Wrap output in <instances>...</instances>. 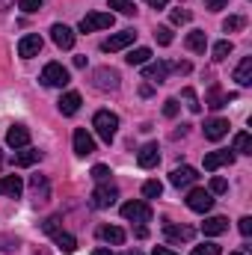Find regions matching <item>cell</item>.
I'll list each match as a JSON object with an SVG mask.
<instances>
[{"label":"cell","mask_w":252,"mask_h":255,"mask_svg":"<svg viewBox=\"0 0 252 255\" xmlns=\"http://www.w3.org/2000/svg\"><path fill=\"white\" fill-rule=\"evenodd\" d=\"M247 27V18L244 15H229L226 21H223V30L226 33H238V30H244Z\"/></svg>","instance_id":"31"},{"label":"cell","mask_w":252,"mask_h":255,"mask_svg":"<svg viewBox=\"0 0 252 255\" xmlns=\"http://www.w3.org/2000/svg\"><path fill=\"white\" fill-rule=\"evenodd\" d=\"M187 48L193 51V54H205V48H208V36H205L202 30L187 33Z\"/></svg>","instance_id":"27"},{"label":"cell","mask_w":252,"mask_h":255,"mask_svg":"<svg viewBox=\"0 0 252 255\" xmlns=\"http://www.w3.org/2000/svg\"><path fill=\"white\" fill-rule=\"evenodd\" d=\"M113 21H116L113 12H89V15H83V21H80V33L107 30V27H113Z\"/></svg>","instance_id":"4"},{"label":"cell","mask_w":252,"mask_h":255,"mask_svg":"<svg viewBox=\"0 0 252 255\" xmlns=\"http://www.w3.org/2000/svg\"><path fill=\"white\" fill-rule=\"evenodd\" d=\"M169 21H172V24H187L190 12L187 9H172V12H169Z\"/></svg>","instance_id":"40"},{"label":"cell","mask_w":252,"mask_h":255,"mask_svg":"<svg viewBox=\"0 0 252 255\" xmlns=\"http://www.w3.org/2000/svg\"><path fill=\"white\" fill-rule=\"evenodd\" d=\"M51 39H54V45L63 48V51L74 48V30L65 27V24H54V27H51Z\"/></svg>","instance_id":"15"},{"label":"cell","mask_w":252,"mask_h":255,"mask_svg":"<svg viewBox=\"0 0 252 255\" xmlns=\"http://www.w3.org/2000/svg\"><path fill=\"white\" fill-rule=\"evenodd\" d=\"M24 190V181L18 175H0V196H9V199H18Z\"/></svg>","instance_id":"19"},{"label":"cell","mask_w":252,"mask_h":255,"mask_svg":"<svg viewBox=\"0 0 252 255\" xmlns=\"http://www.w3.org/2000/svg\"><path fill=\"white\" fill-rule=\"evenodd\" d=\"M226 190H229V181L223 175H214L211 178V193H226Z\"/></svg>","instance_id":"41"},{"label":"cell","mask_w":252,"mask_h":255,"mask_svg":"<svg viewBox=\"0 0 252 255\" xmlns=\"http://www.w3.org/2000/svg\"><path fill=\"white\" fill-rule=\"evenodd\" d=\"M92 128H95V133H98L104 142H113V139H116V130H119V116L110 113V110H98L95 119H92Z\"/></svg>","instance_id":"1"},{"label":"cell","mask_w":252,"mask_h":255,"mask_svg":"<svg viewBox=\"0 0 252 255\" xmlns=\"http://www.w3.org/2000/svg\"><path fill=\"white\" fill-rule=\"evenodd\" d=\"M125 63L127 65H145V63H151V51H148V48H133V51L125 57Z\"/></svg>","instance_id":"28"},{"label":"cell","mask_w":252,"mask_h":255,"mask_svg":"<svg viewBox=\"0 0 252 255\" xmlns=\"http://www.w3.org/2000/svg\"><path fill=\"white\" fill-rule=\"evenodd\" d=\"M235 80L241 83V86H250L252 83V57H244L238 68H235Z\"/></svg>","instance_id":"25"},{"label":"cell","mask_w":252,"mask_h":255,"mask_svg":"<svg viewBox=\"0 0 252 255\" xmlns=\"http://www.w3.org/2000/svg\"><path fill=\"white\" fill-rule=\"evenodd\" d=\"M238 229H241V235H244V238H250V235H252V217H244V220L238 223Z\"/></svg>","instance_id":"44"},{"label":"cell","mask_w":252,"mask_h":255,"mask_svg":"<svg viewBox=\"0 0 252 255\" xmlns=\"http://www.w3.org/2000/svg\"><path fill=\"white\" fill-rule=\"evenodd\" d=\"M181 95H184V101H187V110H190V113H199V110H202V104H199V98H196V92H193L190 86H184V89H181Z\"/></svg>","instance_id":"35"},{"label":"cell","mask_w":252,"mask_h":255,"mask_svg":"<svg viewBox=\"0 0 252 255\" xmlns=\"http://www.w3.org/2000/svg\"><path fill=\"white\" fill-rule=\"evenodd\" d=\"M151 255H175L172 250H166V247H154V253Z\"/></svg>","instance_id":"49"},{"label":"cell","mask_w":252,"mask_h":255,"mask_svg":"<svg viewBox=\"0 0 252 255\" xmlns=\"http://www.w3.org/2000/svg\"><path fill=\"white\" fill-rule=\"evenodd\" d=\"M45 86H57V89H63V86H68V68H65L63 63H48L45 68H42V77H39Z\"/></svg>","instance_id":"2"},{"label":"cell","mask_w":252,"mask_h":255,"mask_svg":"<svg viewBox=\"0 0 252 255\" xmlns=\"http://www.w3.org/2000/svg\"><path fill=\"white\" fill-rule=\"evenodd\" d=\"M160 193H163V184H160L157 178H151V181L142 184V196H145V199H157Z\"/></svg>","instance_id":"33"},{"label":"cell","mask_w":252,"mask_h":255,"mask_svg":"<svg viewBox=\"0 0 252 255\" xmlns=\"http://www.w3.org/2000/svg\"><path fill=\"white\" fill-rule=\"evenodd\" d=\"M116 199H119V190H116V184H110V181H104V184H98L92 196H89V202H92V208H98V211H104V208H110V205H116Z\"/></svg>","instance_id":"3"},{"label":"cell","mask_w":252,"mask_h":255,"mask_svg":"<svg viewBox=\"0 0 252 255\" xmlns=\"http://www.w3.org/2000/svg\"><path fill=\"white\" fill-rule=\"evenodd\" d=\"M232 51H235V45H232L229 39H223V42H217V45H214V60H217V63H223Z\"/></svg>","instance_id":"32"},{"label":"cell","mask_w":252,"mask_h":255,"mask_svg":"<svg viewBox=\"0 0 252 255\" xmlns=\"http://www.w3.org/2000/svg\"><path fill=\"white\" fill-rule=\"evenodd\" d=\"M172 68H175L178 74H187V71H190V63H175V65H172Z\"/></svg>","instance_id":"48"},{"label":"cell","mask_w":252,"mask_h":255,"mask_svg":"<svg viewBox=\"0 0 252 255\" xmlns=\"http://www.w3.org/2000/svg\"><path fill=\"white\" fill-rule=\"evenodd\" d=\"M169 71H172V65L163 63V60L142 65V77H145V80H151V83H163V80L169 77Z\"/></svg>","instance_id":"11"},{"label":"cell","mask_w":252,"mask_h":255,"mask_svg":"<svg viewBox=\"0 0 252 255\" xmlns=\"http://www.w3.org/2000/svg\"><path fill=\"white\" fill-rule=\"evenodd\" d=\"M71 142H74V154H77V157H86V154H92V151H95V139L89 136V130H86V128H77V130H74V136H71Z\"/></svg>","instance_id":"9"},{"label":"cell","mask_w":252,"mask_h":255,"mask_svg":"<svg viewBox=\"0 0 252 255\" xmlns=\"http://www.w3.org/2000/svg\"><path fill=\"white\" fill-rule=\"evenodd\" d=\"M205 6L217 12V9H226V6H229V0H205Z\"/></svg>","instance_id":"46"},{"label":"cell","mask_w":252,"mask_h":255,"mask_svg":"<svg viewBox=\"0 0 252 255\" xmlns=\"http://www.w3.org/2000/svg\"><path fill=\"white\" fill-rule=\"evenodd\" d=\"M163 116H166V119H175V116H178V101H175V98H166V101H163Z\"/></svg>","instance_id":"39"},{"label":"cell","mask_w":252,"mask_h":255,"mask_svg":"<svg viewBox=\"0 0 252 255\" xmlns=\"http://www.w3.org/2000/svg\"><path fill=\"white\" fill-rule=\"evenodd\" d=\"M51 238H54L57 250H60V253H65V255H71L74 250H77V241H74V238H71L68 232H63V229H57V232H54Z\"/></svg>","instance_id":"24"},{"label":"cell","mask_w":252,"mask_h":255,"mask_svg":"<svg viewBox=\"0 0 252 255\" xmlns=\"http://www.w3.org/2000/svg\"><path fill=\"white\" fill-rule=\"evenodd\" d=\"M229 98H235V95H223L217 86H211V92H208V107H211V110H220V107L229 104Z\"/></svg>","instance_id":"29"},{"label":"cell","mask_w":252,"mask_h":255,"mask_svg":"<svg viewBox=\"0 0 252 255\" xmlns=\"http://www.w3.org/2000/svg\"><path fill=\"white\" fill-rule=\"evenodd\" d=\"M110 166H104V163H98V166H92V178L98 181V184H104V181H110Z\"/></svg>","instance_id":"37"},{"label":"cell","mask_w":252,"mask_h":255,"mask_svg":"<svg viewBox=\"0 0 252 255\" xmlns=\"http://www.w3.org/2000/svg\"><path fill=\"white\" fill-rule=\"evenodd\" d=\"M163 235H166V241H172V244H181V241H193V229L190 226H175V223H163Z\"/></svg>","instance_id":"17"},{"label":"cell","mask_w":252,"mask_h":255,"mask_svg":"<svg viewBox=\"0 0 252 255\" xmlns=\"http://www.w3.org/2000/svg\"><path fill=\"white\" fill-rule=\"evenodd\" d=\"M122 217L125 220H133V223H148L151 220V208L142 199H133V202H125L122 205Z\"/></svg>","instance_id":"7"},{"label":"cell","mask_w":252,"mask_h":255,"mask_svg":"<svg viewBox=\"0 0 252 255\" xmlns=\"http://www.w3.org/2000/svg\"><path fill=\"white\" fill-rule=\"evenodd\" d=\"M57 229H60V217H48V220L42 223V232H45V235H54Z\"/></svg>","instance_id":"42"},{"label":"cell","mask_w":252,"mask_h":255,"mask_svg":"<svg viewBox=\"0 0 252 255\" xmlns=\"http://www.w3.org/2000/svg\"><path fill=\"white\" fill-rule=\"evenodd\" d=\"M232 163H235V151H229V148H220V151L205 154V169L208 172H214L220 166H232Z\"/></svg>","instance_id":"12"},{"label":"cell","mask_w":252,"mask_h":255,"mask_svg":"<svg viewBox=\"0 0 252 255\" xmlns=\"http://www.w3.org/2000/svg\"><path fill=\"white\" fill-rule=\"evenodd\" d=\"M57 107H60L63 116H74V113L80 110V95H77V92H65L63 98L57 101Z\"/></svg>","instance_id":"23"},{"label":"cell","mask_w":252,"mask_h":255,"mask_svg":"<svg viewBox=\"0 0 252 255\" xmlns=\"http://www.w3.org/2000/svg\"><path fill=\"white\" fill-rule=\"evenodd\" d=\"M220 253H223V250H220L217 244H211V241H208V244L193 247V253H190V255H220Z\"/></svg>","instance_id":"36"},{"label":"cell","mask_w":252,"mask_h":255,"mask_svg":"<svg viewBox=\"0 0 252 255\" xmlns=\"http://www.w3.org/2000/svg\"><path fill=\"white\" fill-rule=\"evenodd\" d=\"M196 178H199V172H196L193 166H178V169H172V175H169V184L181 190V187L196 184Z\"/></svg>","instance_id":"14"},{"label":"cell","mask_w":252,"mask_h":255,"mask_svg":"<svg viewBox=\"0 0 252 255\" xmlns=\"http://www.w3.org/2000/svg\"><path fill=\"white\" fill-rule=\"evenodd\" d=\"M9 250H18V241H6V238H0V253H9Z\"/></svg>","instance_id":"45"},{"label":"cell","mask_w":252,"mask_h":255,"mask_svg":"<svg viewBox=\"0 0 252 255\" xmlns=\"http://www.w3.org/2000/svg\"><path fill=\"white\" fill-rule=\"evenodd\" d=\"M39 160H42V151H39V148L18 151V154L12 157V163H15V166H33V163H39Z\"/></svg>","instance_id":"26"},{"label":"cell","mask_w":252,"mask_h":255,"mask_svg":"<svg viewBox=\"0 0 252 255\" xmlns=\"http://www.w3.org/2000/svg\"><path fill=\"white\" fill-rule=\"evenodd\" d=\"M235 151H238V154H252V136L247 130H241V133L235 136Z\"/></svg>","instance_id":"30"},{"label":"cell","mask_w":252,"mask_h":255,"mask_svg":"<svg viewBox=\"0 0 252 255\" xmlns=\"http://www.w3.org/2000/svg\"><path fill=\"white\" fill-rule=\"evenodd\" d=\"M92 86L95 89H101V92H116L119 89V71L116 68H95V74H92Z\"/></svg>","instance_id":"5"},{"label":"cell","mask_w":252,"mask_h":255,"mask_svg":"<svg viewBox=\"0 0 252 255\" xmlns=\"http://www.w3.org/2000/svg\"><path fill=\"white\" fill-rule=\"evenodd\" d=\"M42 36L39 33H30V36H24L21 42H18V57L21 60H33V57H39V51H42Z\"/></svg>","instance_id":"8"},{"label":"cell","mask_w":252,"mask_h":255,"mask_svg":"<svg viewBox=\"0 0 252 255\" xmlns=\"http://www.w3.org/2000/svg\"><path fill=\"white\" fill-rule=\"evenodd\" d=\"M30 190L36 196V202H48V199H51V184H48L45 175H33V178H30Z\"/></svg>","instance_id":"22"},{"label":"cell","mask_w":252,"mask_h":255,"mask_svg":"<svg viewBox=\"0 0 252 255\" xmlns=\"http://www.w3.org/2000/svg\"><path fill=\"white\" fill-rule=\"evenodd\" d=\"M9 6H12V0H0V12H6Z\"/></svg>","instance_id":"52"},{"label":"cell","mask_w":252,"mask_h":255,"mask_svg":"<svg viewBox=\"0 0 252 255\" xmlns=\"http://www.w3.org/2000/svg\"><path fill=\"white\" fill-rule=\"evenodd\" d=\"M110 9H116L119 15H133V12H136L133 0H110Z\"/></svg>","instance_id":"34"},{"label":"cell","mask_w":252,"mask_h":255,"mask_svg":"<svg viewBox=\"0 0 252 255\" xmlns=\"http://www.w3.org/2000/svg\"><path fill=\"white\" fill-rule=\"evenodd\" d=\"M98 238H101L104 244L122 247V244H125V229H119V226H101V229H98Z\"/></svg>","instance_id":"20"},{"label":"cell","mask_w":252,"mask_h":255,"mask_svg":"<svg viewBox=\"0 0 252 255\" xmlns=\"http://www.w3.org/2000/svg\"><path fill=\"white\" fill-rule=\"evenodd\" d=\"M6 145H12V148H24V145H30V128L12 125L9 130H6Z\"/></svg>","instance_id":"16"},{"label":"cell","mask_w":252,"mask_h":255,"mask_svg":"<svg viewBox=\"0 0 252 255\" xmlns=\"http://www.w3.org/2000/svg\"><path fill=\"white\" fill-rule=\"evenodd\" d=\"M187 208L196 211V214H208V211L214 208V193L205 190V187H193V190L187 193Z\"/></svg>","instance_id":"6"},{"label":"cell","mask_w":252,"mask_h":255,"mask_svg":"<svg viewBox=\"0 0 252 255\" xmlns=\"http://www.w3.org/2000/svg\"><path fill=\"white\" fill-rule=\"evenodd\" d=\"M229 119H220V116H217V119H208V122H205V139H214V142H217V139H223V136H226V133H229Z\"/></svg>","instance_id":"18"},{"label":"cell","mask_w":252,"mask_h":255,"mask_svg":"<svg viewBox=\"0 0 252 255\" xmlns=\"http://www.w3.org/2000/svg\"><path fill=\"white\" fill-rule=\"evenodd\" d=\"M202 232H205L208 238H217V235L229 232V220H226V217H208V220L202 223Z\"/></svg>","instance_id":"21"},{"label":"cell","mask_w":252,"mask_h":255,"mask_svg":"<svg viewBox=\"0 0 252 255\" xmlns=\"http://www.w3.org/2000/svg\"><path fill=\"white\" fill-rule=\"evenodd\" d=\"M18 6H21L24 12H39V9H42V0H18Z\"/></svg>","instance_id":"43"},{"label":"cell","mask_w":252,"mask_h":255,"mask_svg":"<svg viewBox=\"0 0 252 255\" xmlns=\"http://www.w3.org/2000/svg\"><path fill=\"white\" fill-rule=\"evenodd\" d=\"M157 160H160V148H157V142H145V145L136 151V163H139L142 169L157 166Z\"/></svg>","instance_id":"13"},{"label":"cell","mask_w":252,"mask_h":255,"mask_svg":"<svg viewBox=\"0 0 252 255\" xmlns=\"http://www.w3.org/2000/svg\"><path fill=\"white\" fill-rule=\"evenodd\" d=\"M145 3H148L151 9H166V3H169V0H145Z\"/></svg>","instance_id":"47"},{"label":"cell","mask_w":252,"mask_h":255,"mask_svg":"<svg viewBox=\"0 0 252 255\" xmlns=\"http://www.w3.org/2000/svg\"><path fill=\"white\" fill-rule=\"evenodd\" d=\"M232 255H244V253H232Z\"/></svg>","instance_id":"54"},{"label":"cell","mask_w":252,"mask_h":255,"mask_svg":"<svg viewBox=\"0 0 252 255\" xmlns=\"http://www.w3.org/2000/svg\"><path fill=\"white\" fill-rule=\"evenodd\" d=\"M0 163H3V154H0Z\"/></svg>","instance_id":"55"},{"label":"cell","mask_w":252,"mask_h":255,"mask_svg":"<svg viewBox=\"0 0 252 255\" xmlns=\"http://www.w3.org/2000/svg\"><path fill=\"white\" fill-rule=\"evenodd\" d=\"M136 39V30H122V33H116V36H110L104 45H101V51L104 54H116V51H122V48H127L130 42Z\"/></svg>","instance_id":"10"},{"label":"cell","mask_w":252,"mask_h":255,"mask_svg":"<svg viewBox=\"0 0 252 255\" xmlns=\"http://www.w3.org/2000/svg\"><path fill=\"white\" fill-rule=\"evenodd\" d=\"M125 255H139V253H125Z\"/></svg>","instance_id":"53"},{"label":"cell","mask_w":252,"mask_h":255,"mask_svg":"<svg viewBox=\"0 0 252 255\" xmlns=\"http://www.w3.org/2000/svg\"><path fill=\"white\" fill-rule=\"evenodd\" d=\"M92 255H113V253H110L107 247H98V250H95V253H92Z\"/></svg>","instance_id":"51"},{"label":"cell","mask_w":252,"mask_h":255,"mask_svg":"<svg viewBox=\"0 0 252 255\" xmlns=\"http://www.w3.org/2000/svg\"><path fill=\"white\" fill-rule=\"evenodd\" d=\"M154 39H157V45H172V30L169 27H157L154 30Z\"/></svg>","instance_id":"38"},{"label":"cell","mask_w":252,"mask_h":255,"mask_svg":"<svg viewBox=\"0 0 252 255\" xmlns=\"http://www.w3.org/2000/svg\"><path fill=\"white\" fill-rule=\"evenodd\" d=\"M74 68H86V57H74Z\"/></svg>","instance_id":"50"}]
</instances>
